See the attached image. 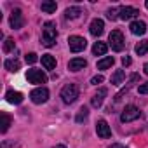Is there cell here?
I'll return each mask as SVG.
<instances>
[{"mask_svg": "<svg viewBox=\"0 0 148 148\" xmlns=\"http://www.w3.org/2000/svg\"><path fill=\"white\" fill-rule=\"evenodd\" d=\"M42 64H44L45 70H54V68H56V59H54V56L44 54V56H42Z\"/></svg>", "mask_w": 148, "mask_h": 148, "instance_id": "cell-18", "label": "cell"}, {"mask_svg": "<svg viewBox=\"0 0 148 148\" xmlns=\"http://www.w3.org/2000/svg\"><path fill=\"white\" fill-rule=\"evenodd\" d=\"M108 148H125V146L120 145V143H115V145H112V146H108Z\"/></svg>", "mask_w": 148, "mask_h": 148, "instance_id": "cell-32", "label": "cell"}, {"mask_svg": "<svg viewBox=\"0 0 148 148\" xmlns=\"http://www.w3.org/2000/svg\"><path fill=\"white\" fill-rule=\"evenodd\" d=\"M139 14V11L138 9H134V7H129V5H125V7H120L119 9V18L120 19H131V18H136Z\"/></svg>", "mask_w": 148, "mask_h": 148, "instance_id": "cell-10", "label": "cell"}, {"mask_svg": "<svg viewBox=\"0 0 148 148\" xmlns=\"http://www.w3.org/2000/svg\"><path fill=\"white\" fill-rule=\"evenodd\" d=\"M143 70H145V73L148 75V63H145V66H143Z\"/></svg>", "mask_w": 148, "mask_h": 148, "instance_id": "cell-33", "label": "cell"}, {"mask_svg": "<svg viewBox=\"0 0 148 148\" xmlns=\"http://www.w3.org/2000/svg\"><path fill=\"white\" fill-rule=\"evenodd\" d=\"M108 42H110V45H112V49L113 51H117V52H120L122 49H124V35H122V32L120 30H113L112 33H110V37H108Z\"/></svg>", "mask_w": 148, "mask_h": 148, "instance_id": "cell-3", "label": "cell"}, {"mask_svg": "<svg viewBox=\"0 0 148 148\" xmlns=\"http://www.w3.org/2000/svg\"><path fill=\"white\" fill-rule=\"evenodd\" d=\"M138 91H139V94H148V82L141 84V86L138 87Z\"/></svg>", "mask_w": 148, "mask_h": 148, "instance_id": "cell-30", "label": "cell"}, {"mask_svg": "<svg viewBox=\"0 0 148 148\" xmlns=\"http://www.w3.org/2000/svg\"><path fill=\"white\" fill-rule=\"evenodd\" d=\"M80 14H84V11H82L80 7H77V5H75V7H68V9L64 11V18H66V19H77Z\"/></svg>", "mask_w": 148, "mask_h": 148, "instance_id": "cell-16", "label": "cell"}, {"mask_svg": "<svg viewBox=\"0 0 148 148\" xmlns=\"http://www.w3.org/2000/svg\"><path fill=\"white\" fill-rule=\"evenodd\" d=\"M23 25H25V19H23L21 9H14L12 14H11V26L14 30H19V28H23Z\"/></svg>", "mask_w": 148, "mask_h": 148, "instance_id": "cell-8", "label": "cell"}, {"mask_svg": "<svg viewBox=\"0 0 148 148\" xmlns=\"http://www.w3.org/2000/svg\"><path fill=\"white\" fill-rule=\"evenodd\" d=\"M124 80H125V71L124 70H117L113 75H112V84L113 86H120Z\"/></svg>", "mask_w": 148, "mask_h": 148, "instance_id": "cell-20", "label": "cell"}, {"mask_svg": "<svg viewBox=\"0 0 148 148\" xmlns=\"http://www.w3.org/2000/svg\"><path fill=\"white\" fill-rule=\"evenodd\" d=\"M106 92H108V91H106L105 87H101V89H99V91H98V92L92 96V99H91V105H92L94 108H99V106L103 105V101H105V96H106Z\"/></svg>", "mask_w": 148, "mask_h": 148, "instance_id": "cell-14", "label": "cell"}, {"mask_svg": "<svg viewBox=\"0 0 148 148\" xmlns=\"http://www.w3.org/2000/svg\"><path fill=\"white\" fill-rule=\"evenodd\" d=\"M106 51H108V45H106L105 42H96V44L92 45V54H94V56H105Z\"/></svg>", "mask_w": 148, "mask_h": 148, "instance_id": "cell-17", "label": "cell"}, {"mask_svg": "<svg viewBox=\"0 0 148 148\" xmlns=\"http://www.w3.org/2000/svg\"><path fill=\"white\" fill-rule=\"evenodd\" d=\"M4 66H5V70H9V71H18L21 64H19V61H18V59H5Z\"/></svg>", "mask_w": 148, "mask_h": 148, "instance_id": "cell-22", "label": "cell"}, {"mask_svg": "<svg viewBox=\"0 0 148 148\" xmlns=\"http://www.w3.org/2000/svg\"><path fill=\"white\" fill-rule=\"evenodd\" d=\"M87 115H89V110H87V106H82V108L79 110V113H77L75 120H77V122H82V120H86V119H87Z\"/></svg>", "mask_w": 148, "mask_h": 148, "instance_id": "cell-25", "label": "cell"}, {"mask_svg": "<svg viewBox=\"0 0 148 148\" xmlns=\"http://www.w3.org/2000/svg\"><path fill=\"white\" fill-rule=\"evenodd\" d=\"M134 51H136L138 56H145V54L148 52V40H141V42L134 47Z\"/></svg>", "mask_w": 148, "mask_h": 148, "instance_id": "cell-23", "label": "cell"}, {"mask_svg": "<svg viewBox=\"0 0 148 148\" xmlns=\"http://www.w3.org/2000/svg\"><path fill=\"white\" fill-rule=\"evenodd\" d=\"M103 30H105V23H103V19H92L91 21V26H89V32H91V35H94V37H99L101 33H103Z\"/></svg>", "mask_w": 148, "mask_h": 148, "instance_id": "cell-11", "label": "cell"}, {"mask_svg": "<svg viewBox=\"0 0 148 148\" xmlns=\"http://www.w3.org/2000/svg\"><path fill=\"white\" fill-rule=\"evenodd\" d=\"M40 9H42L44 12H47V14H52V12H56L58 4H56V2H52V0H45V2H42Z\"/></svg>", "mask_w": 148, "mask_h": 148, "instance_id": "cell-19", "label": "cell"}, {"mask_svg": "<svg viewBox=\"0 0 148 148\" xmlns=\"http://www.w3.org/2000/svg\"><path fill=\"white\" fill-rule=\"evenodd\" d=\"M77 98H79V87H77V84H66L61 89V99H63V103L71 105V103H75Z\"/></svg>", "mask_w": 148, "mask_h": 148, "instance_id": "cell-2", "label": "cell"}, {"mask_svg": "<svg viewBox=\"0 0 148 148\" xmlns=\"http://www.w3.org/2000/svg\"><path fill=\"white\" fill-rule=\"evenodd\" d=\"M145 5H146V9H148V0H146V4H145Z\"/></svg>", "mask_w": 148, "mask_h": 148, "instance_id": "cell-35", "label": "cell"}, {"mask_svg": "<svg viewBox=\"0 0 148 148\" xmlns=\"http://www.w3.org/2000/svg\"><path fill=\"white\" fill-rule=\"evenodd\" d=\"M139 115H141L139 108L134 106V105H129V106L124 108V112H122V115H120V120H122L124 124H125V122H132V120L139 119Z\"/></svg>", "mask_w": 148, "mask_h": 148, "instance_id": "cell-7", "label": "cell"}, {"mask_svg": "<svg viewBox=\"0 0 148 148\" xmlns=\"http://www.w3.org/2000/svg\"><path fill=\"white\" fill-rule=\"evenodd\" d=\"M5 99H7L11 105H19V103L23 101V94H21L19 91H7Z\"/></svg>", "mask_w": 148, "mask_h": 148, "instance_id": "cell-15", "label": "cell"}, {"mask_svg": "<svg viewBox=\"0 0 148 148\" xmlns=\"http://www.w3.org/2000/svg\"><path fill=\"white\" fill-rule=\"evenodd\" d=\"M25 59H26V63H28V64H33L38 58H37V54H35V52H30V54H26V56H25Z\"/></svg>", "mask_w": 148, "mask_h": 148, "instance_id": "cell-27", "label": "cell"}, {"mask_svg": "<svg viewBox=\"0 0 148 148\" xmlns=\"http://www.w3.org/2000/svg\"><path fill=\"white\" fill-rule=\"evenodd\" d=\"M117 14H119V9H108V12H106V16H108L110 19H117V18H119Z\"/></svg>", "mask_w": 148, "mask_h": 148, "instance_id": "cell-28", "label": "cell"}, {"mask_svg": "<svg viewBox=\"0 0 148 148\" xmlns=\"http://www.w3.org/2000/svg\"><path fill=\"white\" fill-rule=\"evenodd\" d=\"M58 38V32H56V25L52 21H47L44 25V35H42V44L45 47H52L56 44Z\"/></svg>", "mask_w": 148, "mask_h": 148, "instance_id": "cell-1", "label": "cell"}, {"mask_svg": "<svg viewBox=\"0 0 148 148\" xmlns=\"http://www.w3.org/2000/svg\"><path fill=\"white\" fill-rule=\"evenodd\" d=\"M68 45H70V51H71V52H80V51L86 49L87 40H86L84 37H80V35H71V37L68 38Z\"/></svg>", "mask_w": 148, "mask_h": 148, "instance_id": "cell-5", "label": "cell"}, {"mask_svg": "<svg viewBox=\"0 0 148 148\" xmlns=\"http://www.w3.org/2000/svg\"><path fill=\"white\" fill-rule=\"evenodd\" d=\"M131 63H132V61H131L129 56H124V58H122V64H124V66H129Z\"/></svg>", "mask_w": 148, "mask_h": 148, "instance_id": "cell-31", "label": "cell"}, {"mask_svg": "<svg viewBox=\"0 0 148 148\" xmlns=\"http://www.w3.org/2000/svg\"><path fill=\"white\" fill-rule=\"evenodd\" d=\"M96 132H98V136L99 138H103V139H106V138H110L112 136V131H110V125H108V122L106 120H98V124H96Z\"/></svg>", "mask_w": 148, "mask_h": 148, "instance_id": "cell-9", "label": "cell"}, {"mask_svg": "<svg viewBox=\"0 0 148 148\" xmlns=\"http://www.w3.org/2000/svg\"><path fill=\"white\" fill-rule=\"evenodd\" d=\"M103 80H105L103 75H94V77L91 79V84H92V86H98V84H101Z\"/></svg>", "mask_w": 148, "mask_h": 148, "instance_id": "cell-29", "label": "cell"}, {"mask_svg": "<svg viewBox=\"0 0 148 148\" xmlns=\"http://www.w3.org/2000/svg\"><path fill=\"white\" fill-rule=\"evenodd\" d=\"M129 28H131V33H132V35H145V32H146V23L136 19V21H132V23L129 25Z\"/></svg>", "mask_w": 148, "mask_h": 148, "instance_id": "cell-13", "label": "cell"}, {"mask_svg": "<svg viewBox=\"0 0 148 148\" xmlns=\"http://www.w3.org/2000/svg\"><path fill=\"white\" fill-rule=\"evenodd\" d=\"M30 99H32L35 105H42V103H45V101L49 99V91L40 86V87H37V89H33V91L30 92Z\"/></svg>", "mask_w": 148, "mask_h": 148, "instance_id": "cell-6", "label": "cell"}, {"mask_svg": "<svg viewBox=\"0 0 148 148\" xmlns=\"http://www.w3.org/2000/svg\"><path fill=\"white\" fill-rule=\"evenodd\" d=\"M26 79L30 84H45L47 82V75L42 70H37V68H32L26 71Z\"/></svg>", "mask_w": 148, "mask_h": 148, "instance_id": "cell-4", "label": "cell"}, {"mask_svg": "<svg viewBox=\"0 0 148 148\" xmlns=\"http://www.w3.org/2000/svg\"><path fill=\"white\" fill-rule=\"evenodd\" d=\"M113 63H115V59H113L112 56H106V58H103V59L98 61V70H106V68H110Z\"/></svg>", "mask_w": 148, "mask_h": 148, "instance_id": "cell-21", "label": "cell"}, {"mask_svg": "<svg viewBox=\"0 0 148 148\" xmlns=\"http://www.w3.org/2000/svg\"><path fill=\"white\" fill-rule=\"evenodd\" d=\"M56 148H66V146H64V145H58Z\"/></svg>", "mask_w": 148, "mask_h": 148, "instance_id": "cell-34", "label": "cell"}, {"mask_svg": "<svg viewBox=\"0 0 148 148\" xmlns=\"http://www.w3.org/2000/svg\"><path fill=\"white\" fill-rule=\"evenodd\" d=\"M12 49H14V40L12 38H7L4 42V52H11Z\"/></svg>", "mask_w": 148, "mask_h": 148, "instance_id": "cell-26", "label": "cell"}, {"mask_svg": "<svg viewBox=\"0 0 148 148\" xmlns=\"http://www.w3.org/2000/svg\"><path fill=\"white\" fill-rule=\"evenodd\" d=\"M11 122H12V119H11L7 113H2V129H0V131H2V132H7Z\"/></svg>", "mask_w": 148, "mask_h": 148, "instance_id": "cell-24", "label": "cell"}, {"mask_svg": "<svg viewBox=\"0 0 148 148\" xmlns=\"http://www.w3.org/2000/svg\"><path fill=\"white\" fill-rule=\"evenodd\" d=\"M86 66H87V61H86L84 58H73V59H70V63H68V70H71V71L84 70Z\"/></svg>", "mask_w": 148, "mask_h": 148, "instance_id": "cell-12", "label": "cell"}]
</instances>
